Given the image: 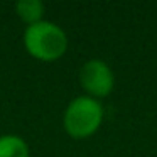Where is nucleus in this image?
I'll use <instances>...</instances> for the list:
<instances>
[{
    "label": "nucleus",
    "mask_w": 157,
    "mask_h": 157,
    "mask_svg": "<svg viewBox=\"0 0 157 157\" xmlns=\"http://www.w3.org/2000/svg\"><path fill=\"white\" fill-rule=\"evenodd\" d=\"M79 85L91 98H105L115 86L113 71L101 59H90L79 69Z\"/></svg>",
    "instance_id": "nucleus-3"
},
{
    "label": "nucleus",
    "mask_w": 157,
    "mask_h": 157,
    "mask_svg": "<svg viewBox=\"0 0 157 157\" xmlns=\"http://www.w3.org/2000/svg\"><path fill=\"white\" fill-rule=\"evenodd\" d=\"M44 12L46 7L41 0H19L15 4V14L25 24V27L44 21Z\"/></svg>",
    "instance_id": "nucleus-4"
},
{
    "label": "nucleus",
    "mask_w": 157,
    "mask_h": 157,
    "mask_svg": "<svg viewBox=\"0 0 157 157\" xmlns=\"http://www.w3.org/2000/svg\"><path fill=\"white\" fill-rule=\"evenodd\" d=\"M0 157H31L29 144L15 133L0 135Z\"/></svg>",
    "instance_id": "nucleus-5"
},
{
    "label": "nucleus",
    "mask_w": 157,
    "mask_h": 157,
    "mask_svg": "<svg viewBox=\"0 0 157 157\" xmlns=\"http://www.w3.org/2000/svg\"><path fill=\"white\" fill-rule=\"evenodd\" d=\"M103 106L88 95L76 96L63 113V127L71 139L83 140L91 137L103 122Z\"/></svg>",
    "instance_id": "nucleus-2"
},
{
    "label": "nucleus",
    "mask_w": 157,
    "mask_h": 157,
    "mask_svg": "<svg viewBox=\"0 0 157 157\" xmlns=\"http://www.w3.org/2000/svg\"><path fill=\"white\" fill-rule=\"evenodd\" d=\"M22 44L31 58L42 63H52L66 54L69 41L63 27L44 19L24 29Z\"/></svg>",
    "instance_id": "nucleus-1"
}]
</instances>
